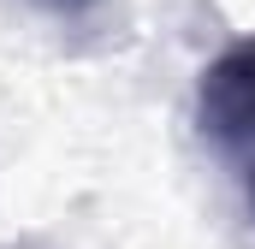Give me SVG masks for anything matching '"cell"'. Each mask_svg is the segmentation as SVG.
I'll use <instances>...</instances> for the list:
<instances>
[{
    "mask_svg": "<svg viewBox=\"0 0 255 249\" xmlns=\"http://www.w3.org/2000/svg\"><path fill=\"white\" fill-rule=\"evenodd\" d=\"M196 124H202L208 148L226 160V172L244 184V196L255 208V36L232 42L220 60L202 71Z\"/></svg>",
    "mask_w": 255,
    "mask_h": 249,
    "instance_id": "6da1fadb",
    "label": "cell"
},
{
    "mask_svg": "<svg viewBox=\"0 0 255 249\" xmlns=\"http://www.w3.org/2000/svg\"><path fill=\"white\" fill-rule=\"evenodd\" d=\"M36 6H48V12H60V18H83V12H95L101 0H36Z\"/></svg>",
    "mask_w": 255,
    "mask_h": 249,
    "instance_id": "7a4b0ae2",
    "label": "cell"
}]
</instances>
